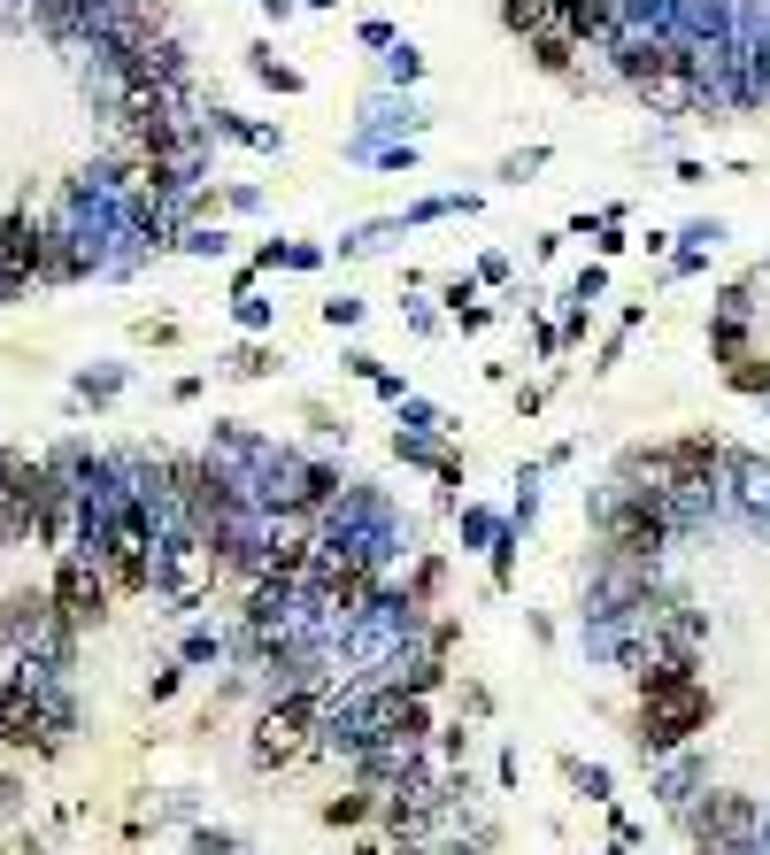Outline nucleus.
<instances>
[{
  "label": "nucleus",
  "mask_w": 770,
  "mask_h": 855,
  "mask_svg": "<svg viewBox=\"0 0 770 855\" xmlns=\"http://www.w3.org/2000/svg\"><path fill=\"white\" fill-rule=\"evenodd\" d=\"M47 693H54V686H31L23 671H0V748H8V755H39V763H54Z\"/></svg>",
  "instance_id": "20e7f679"
},
{
  "label": "nucleus",
  "mask_w": 770,
  "mask_h": 855,
  "mask_svg": "<svg viewBox=\"0 0 770 855\" xmlns=\"http://www.w3.org/2000/svg\"><path fill=\"white\" fill-rule=\"evenodd\" d=\"M255 54H263V62H255V70H263V85H278V93H301V70L270 62V47H255Z\"/></svg>",
  "instance_id": "4468645a"
},
{
  "label": "nucleus",
  "mask_w": 770,
  "mask_h": 855,
  "mask_svg": "<svg viewBox=\"0 0 770 855\" xmlns=\"http://www.w3.org/2000/svg\"><path fill=\"white\" fill-rule=\"evenodd\" d=\"M216 656H224L216 632H193V640H185V663H216Z\"/></svg>",
  "instance_id": "2eb2a0df"
},
{
  "label": "nucleus",
  "mask_w": 770,
  "mask_h": 855,
  "mask_svg": "<svg viewBox=\"0 0 770 855\" xmlns=\"http://www.w3.org/2000/svg\"><path fill=\"white\" fill-rule=\"evenodd\" d=\"M324 717H331V693H324V686H294V693H278V701L255 717V740H247L255 771H286V763L316 755Z\"/></svg>",
  "instance_id": "f03ea898"
},
{
  "label": "nucleus",
  "mask_w": 770,
  "mask_h": 855,
  "mask_svg": "<svg viewBox=\"0 0 770 855\" xmlns=\"http://www.w3.org/2000/svg\"><path fill=\"white\" fill-rule=\"evenodd\" d=\"M177 686H185V663H170V671H154V679H147V701H170Z\"/></svg>",
  "instance_id": "dca6fc26"
},
{
  "label": "nucleus",
  "mask_w": 770,
  "mask_h": 855,
  "mask_svg": "<svg viewBox=\"0 0 770 855\" xmlns=\"http://www.w3.org/2000/svg\"><path fill=\"white\" fill-rule=\"evenodd\" d=\"M701 855H763V810L748 794H709L694 810H678Z\"/></svg>",
  "instance_id": "7ed1b4c3"
},
{
  "label": "nucleus",
  "mask_w": 770,
  "mask_h": 855,
  "mask_svg": "<svg viewBox=\"0 0 770 855\" xmlns=\"http://www.w3.org/2000/svg\"><path fill=\"white\" fill-rule=\"evenodd\" d=\"M578 54H586V47H578L571 31H540V39H532V70H547V78H571Z\"/></svg>",
  "instance_id": "9d476101"
},
{
  "label": "nucleus",
  "mask_w": 770,
  "mask_h": 855,
  "mask_svg": "<svg viewBox=\"0 0 770 855\" xmlns=\"http://www.w3.org/2000/svg\"><path fill=\"white\" fill-rule=\"evenodd\" d=\"M78 555H93V563H101V578H109V594H116V601L154 594V547H140V539H93V547H78Z\"/></svg>",
  "instance_id": "0eeeda50"
},
{
  "label": "nucleus",
  "mask_w": 770,
  "mask_h": 855,
  "mask_svg": "<svg viewBox=\"0 0 770 855\" xmlns=\"http://www.w3.org/2000/svg\"><path fill=\"white\" fill-rule=\"evenodd\" d=\"M725 378H732L740 393H770V354H756V347H748L740 362H725Z\"/></svg>",
  "instance_id": "9b49d317"
},
{
  "label": "nucleus",
  "mask_w": 770,
  "mask_h": 855,
  "mask_svg": "<svg viewBox=\"0 0 770 855\" xmlns=\"http://www.w3.org/2000/svg\"><path fill=\"white\" fill-rule=\"evenodd\" d=\"M378 802H386V794H370V786H347V794H331L316 817H324L331 833H355V825H378Z\"/></svg>",
  "instance_id": "1a4fd4ad"
},
{
  "label": "nucleus",
  "mask_w": 770,
  "mask_h": 855,
  "mask_svg": "<svg viewBox=\"0 0 770 855\" xmlns=\"http://www.w3.org/2000/svg\"><path fill=\"white\" fill-rule=\"evenodd\" d=\"M632 679H639V709H632V748L639 755H678L694 732H709L717 693L701 686L694 663H647Z\"/></svg>",
  "instance_id": "f257e3e1"
},
{
  "label": "nucleus",
  "mask_w": 770,
  "mask_h": 855,
  "mask_svg": "<svg viewBox=\"0 0 770 855\" xmlns=\"http://www.w3.org/2000/svg\"><path fill=\"white\" fill-rule=\"evenodd\" d=\"M16 810H23V779H16V771H0V817H16Z\"/></svg>",
  "instance_id": "f3484780"
},
{
  "label": "nucleus",
  "mask_w": 770,
  "mask_h": 855,
  "mask_svg": "<svg viewBox=\"0 0 770 855\" xmlns=\"http://www.w3.org/2000/svg\"><path fill=\"white\" fill-rule=\"evenodd\" d=\"M270 370H278L270 347H239V354H232V378H270Z\"/></svg>",
  "instance_id": "ddd939ff"
},
{
  "label": "nucleus",
  "mask_w": 770,
  "mask_h": 855,
  "mask_svg": "<svg viewBox=\"0 0 770 855\" xmlns=\"http://www.w3.org/2000/svg\"><path fill=\"white\" fill-rule=\"evenodd\" d=\"M47 594H54V617H62L70 632H93V625L116 609V594H109V578H101L93 555H62L54 578H47Z\"/></svg>",
  "instance_id": "39448f33"
},
{
  "label": "nucleus",
  "mask_w": 770,
  "mask_h": 855,
  "mask_svg": "<svg viewBox=\"0 0 770 855\" xmlns=\"http://www.w3.org/2000/svg\"><path fill=\"white\" fill-rule=\"evenodd\" d=\"M193 855H232V833H193Z\"/></svg>",
  "instance_id": "a211bd4d"
},
{
  "label": "nucleus",
  "mask_w": 770,
  "mask_h": 855,
  "mask_svg": "<svg viewBox=\"0 0 770 855\" xmlns=\"http://www.w3.org/2000/svg\"><path fill=\"white\" fill-rule=\"evenodd\" d=\"M39 286V224L23 208H0V309Z\"/></svg>",
  "instance_id": "423d86ee"
},
{
  "label": "nucleus",
  "mask_w": 770,
  "mask_h": 855,
  "mask_svg": "<svg viewBox=\"0 0 770 855\" xmlns=\"http://www.w3.org/2000/svg\"><path fill=\"white\" fill-rule=\"evenodd\" d=\"M47 632H54V594H47V586H16V594H8V609H0V648L23 663Z\"/></svg>",
  "instance_id": "6e6552de"
},
{
  "label": "nucleus",
  "mask_w": 770,
  "mask_h": 855,
  "mask_svg": "<svg viewBox=\"0 0 770 855\" xmlns=\"http://www.w3.org/2000/svg\"><path fill=\"white\" fill-rule=\"evenodd\" d=\"M563 771H571V786H578L586 802H609V771H602V763H578V755H571Z\"/></svg>",
  "instance_id": "f8f14e48"
}]
</instances>
